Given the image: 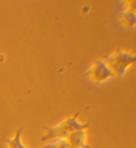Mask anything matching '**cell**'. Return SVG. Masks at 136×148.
<instances>
[{
  "label": "cell",
  "instance_id": "6da1fadb",
  "mask_svg": "<svg viewBox=\"0 0 136 148\" xmlns=\"http://www.w3.org/2000/svg\"><path fill=\"white\" fill-rule=\"evenodd\" d=\"M81 111H77L73 116H69L66 118L64 122L58 124V126H54V127H45L46 130V135H44L42 138V142H46L49 139H54V138H58V139H66L68 138L69 134L74 132V131H79V130H86L87 127H90V122L89 123H81L78 122L77 118L79 116Z\"/></svg>",
  "mask_w": 136,
  "mask_h": 148
},
{
  "label": "cell",
  "instance_id": "7a4b0ae2",
  "mask_svg": "<svg viewBox=\"0 0 136 148\" xmlns=\"http://www.w3.org/2000/svg\"><path fill=\"white\" fill-rule=\"evenodd\" d=\"M105 60L115 75H123L131 65L136 64V53L116 50L111 56L105 57Z\"/></svg>",
  "mask_w": 136,
  "mask_h": 148
},
{
  "label": "cell",
  "instance_id": "3957f363",
  "mask_svg": "<svg viewBox=\"0 0 136 148\" xmlns=\"http://www.w3.org/2000/svg\"><path fill=\"white\" fill-rule=\"evenodd\" d=\"M87 75L93 78L94 82L96 83H100V82H105L107 81L108 78L114 77L115 74L114 71L111 70V68L108 66V64L106 62L105 58H98L93 62V65L90 66V69L87 70Z\"/></svg>",
  "mask_w": 136,
  "mask_h": 148
},
{
  "label": "cell",
  "instance_id": "277c9868",
  "mask_svg": "<svg viewBox=\"0 0 136 148\" xmlns=\"http://www.w3.org/2000/svg\"><path fill=\"white\" fill-rule=\"evenodd\" d=\"M66 140L75 148H91L86 143V131L85 130H79V131L69 134Z\"/></svg>",
  "mask_w": 136,
  "mask_h": 148
},
{
  "label": "cell",
  "instance_id": "5b68a950",
  "mask_svg": "<svg viewBox=\"0 0 136 148\" xmlns=\"http://www.w3.org/2000/svg\"><path fill=\"white\" fill-rule=\"evenodd\" d=\"M122 21L126 27H135L136 25V13L133 11H130V9H126L124 12H122Z\"/></svg>",
  "mask_w": 136,
  "mask_h": 148
},
{
  "label": "cell",
  "instance_id": "8992f818",
  "mask_svg": "<svg viewBox=\"0 0 136 148\" xmlns=\"http://www.w3.org/2000/svg\"><path fill=\"white\" fill-rule=\"evenodd\" d=\"M21 134H23V127L17 130V132H16L13 139H5V143L10 144V148H28L21 143Z\"/></svg>",
  "mask_w": 136,
  "mask_h": 148
},
{
  "label": "cell",
  "instance_id": "52a82bcc",
  "mask_svg": "<svg viewBox=\"0 0 136 148\" xmlns=\"http://www.w3.org/2000/svg\"><path fill=\"white\" fill-rule=\"evenodd\" d=\"M45 148H75V147H73L66 139H59L58 142L54 143V144H49V145L46 144Z\"/></svg>",
  "mask_w": 136,
  "mask_h": 148
},
{
  "label": "cell",
  "instance_id": "ba28073f",
  "mask_svg": "<svg viewBox=\"0 0 136 148\" xmlns=\"http://www.w3.org/2000/svg\"><path fill=\"white\" fill-rule=\"evenodd\" d=\"M126 5L128 7L127 9H130V11H133L136 13V1H127Z\"/></svg>",
  "mask_w": 136,
  "mask_h": 148
}]
</instances>
